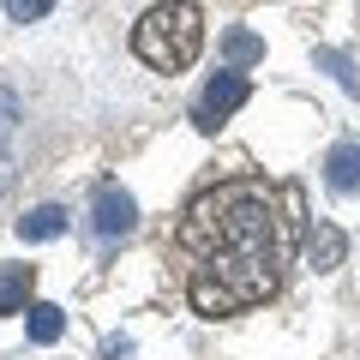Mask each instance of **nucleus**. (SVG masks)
<instances>
[{
  "mask_svg": "<svg viewBox=\"0 0 360 360\" xmlns=\"http://www.w3.org/2000/svg\"><path fill=\"white\" fill-rule=\"evenodd\" d=\"M307 210L300 186H270L258 174L217 180L180 210L174 258L186 264V300L198 319H234L283 295Z\"/></svg>",
  "mask_w": 360,
  "mask_h": 360,
  "instance_id": "obj_1",
  "label": "nucleus"
},
{
  "mask_svg": "<svg viewBox=\"0 0 360 360\" xmlns=\"http://www.w3.org/2000/svg\"><path fill=\"white\" fill-rule=\"evenodd\" d=\"M205 49V13L193 0H156L150 13L132 25V54L150 72H186Z\"/></svg>",
  "mask_w": 360,
  "mask_h": 360,
  "instance_id": "obj_2",
  "label": "nucleus"
},
{
  "mask_svg": "<svg viewBox=\"0 0 360 360\" xmlns=\"http://www.w3.org/2000/svg\"><path fill=\"white\" fill-rule=\"evenodd\" d=\"M246 96H252V84H246V72L240 66H229V72H217L205 90H198V108H193V120H198V132H217L229 115H240L246 108Z\"/></svg>",
  "mask_w": 360,
  "mask_h": 360,
  "instance_id": "obj_3",
  "label": "nucleus"
},
{
  "mask_svg": "<svg viewBox=\"0 0 360 360\" xmlns=\"http://www.w3.org/2000/svg\"><path fill=\"white\" fill-rule=\"evenodd\" d=\"M90 222H96L103 240H120V234L139 229V205H132V193H120V186H103L96 205H90Z\"/></svg>",
  "mask_w": 360,
  "mask_h": 360,
  "instance_id": "obj_4",
  "label": "nucleus"
},
{
  "mask_svg": "<svg viewBox=\"0 0 360 360\" xmlns=\"http://www.w3.org/2000/svg\"><path fill=\"white\" fill-rule=\"evenodd\" d=\"M30 300H37V264H6L0 270V319L30 312Z\"/></svg>",
  "mask_w": 360,
  "mask_h": 360,
  "instance_id": "obj_5",
  "label": "nucleus"
},
{
  "mask_svg": "<svg viewBox=\"0 0 360 360\" xmlns=\"http://www.w3.org/2000/svg\"><path fill=\"white\" fill-rule=\"evenodd\" d=\"M348 258V234L336 229V222H312L307 229V264L312 270H336Z\"/></svg>",
  "mask_w": 360,
  "mask_h": 360,
  "instance_id": "obj_6",
  "label": "nucleus"
},
{
  "mask_svg": "<svg viewBox=\"0 0 360 360\" xmlns=\"http://www.w3.org/2000/svg\"><path fill=\"white\" fill-rule=\"evenodd\" d=\"M324 186H330L336 198L360 193V144H336V150L324 156Z\"/></svg>",
  "mask_w": 360,
  "mask_h": 360,
  "instance_id": "obj_7",
  "label": "nucleus"
},
{
  "mask_svg": "<svg viewBox=\"0 0 360 360\" xmlns=\"http://www.w3.org/2000/svg\"><path fill=\"white\" fill-rule=\"evenodd\" d=\"M66 222H72V217H66L60 205H37L30 217H18V240H30V246L60 240V234H66Z\"/></svg>",
  "mask_w": 360,
  "mask_h": 360,
  "instance_id": "obj_8",
  "label": "nucleus"
},
{
  "mask_svg": "<svg viewBox=\"0 0 360 360\" xmlns=\"http://www.w3.org/2000/svg\"><path fill=\"white\" fill-rule=\"evenodd\" d=\"M30 342L37 348H49V342H60V330H66V312L54 307V300H30Z\"/></svg>",
  "mask_w": 360,
  "mask_h": 360,
  "instance_id": "obj_9",
  "label": "nucleus"
},
{
  "mask_svg": "<svg viewBox=\"0 0 360 360\" xmlns=\"http://www.w3.org/2000/svg\"><path fill=\"white\" fill-rule=\"evenodd\" d=\"M222 54H229V66H258L264 60V42H258L252 30H229V37H222Z\"/></svg>",
  "mask_w": 360,
  "mask_h": 360,
  "instance_id": "obj_10",
  "label": "nucleus"
},
{
  "mask_svg": "<svg viewBox=\"0 0 360 360\" xmlns=\"http://www.w3.org/2000/svg\"><path fill=\"white\" fill-rule=\"evenodd\" d=\"M312 60H319V66H324V72H336V84H342V90H348V96H360V66H354V60H348V54H342V49H319V54H312Z\"/></svg>",
  "mask_w": 360,
  "mask_h": 360,
  "instance_id": "obj_11",
  "label": "nucleus"
},
{
  "mask_svg": "<svg viewBox=\"0 0 360 360\" xmlns=\"http://www.w3.org/2000/svg\"><path fill=\"white\" fill-rule=\"evenodd\" d=\"M0 6H6L18 25H37V18H49V13H54V0H0Z\"/></svg>",
  "mask_w": 360,
  "mask_h": 360,
  "instance_id": "obj_12",
  "label": "nucleus"
},
{
  "mask_svg": "<svg viewBox=\"0 0 360 360\" xmlns=\"http://www.w3.org/2000/svg\"><path fill=\"white\" fill-rule=\"evenodd\" d=\"M13 127H18V96H13L6 84H0V139H6Z\"/></svg>",
  "mask_w": 360,
  "mask_h": 360,
  "instance_id": "obj_13",
  "label": "nucleus"
},
{
  "mask_svg": "<svg viewBox=\"0 0 360 360\" xmlns=\"http://www.w3.org/2000/svg\"><path fill=\"white\" fill-rule=\"evenodd\" d=\"M13 174H18V168H13V156L0 150V193H6V186H13Z\"/></svg>",
  "mask_w": 360,
  "mask_h": 360,
  "instance_id": "obj_14",
  "label": "nucleus"
}]
</instances>
